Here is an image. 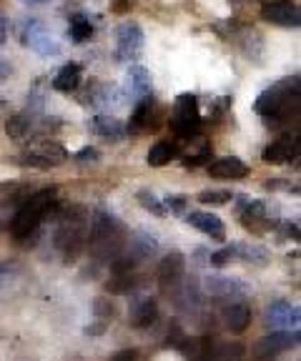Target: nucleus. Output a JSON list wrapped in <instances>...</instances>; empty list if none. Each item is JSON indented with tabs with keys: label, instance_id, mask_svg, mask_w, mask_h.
Returning a JSON list of instances; mask_svg holds the SVG:
<instances>
[{
	"label": "nucleus",
	"instance_id": "obj_1",
	"mask_svg": "<svg viewBox=\"0 0 301 361\" xmlns=\"http://www.w3.org/2000/svg\"><path fill=\"white\" fill-rule=\"evenodd\" d=\"M254 111L259 113L262 118H266V123L271 126V128L289 126L291 121H299V111H301L299 75L281 78L278 83H274L271 88L262 90L254 103Z\"/></svg>",
	"mask_w": 301,
	"mask_h": 361
},
{
	"label": "nucleus",
	"instance_id": "obj_2",
	"mask_svg": "<svg viewBox=\"0 0 301 361\" xmlns=\"http://www.w3.org/2000/svg\"><path fill=\"white\" fill-rule=\"evenodd\" d=\"M125 226L116 219L109 211H96L91 219V228H88V251L96 261L106 264L113 261L121 254V248L125 246Z\"/></svg>",
	"mask_w": 301,
	"mask_h": 361
},
{
	"label": "nucleus",
	"instance_id": "obj_3",
	"mask_svg": "<svg viewBox=\"0 0 301 361\" xmlns=\"http://www.w3.org/2000/svg\"><path fill=\"white\" fill-rule=\"evenodd\" d=\"M88 228H91V216L83 206H70L66 214L58 219L56 228V248L61 251L63 261L70 264L75 261L88 246Z\"/></svg>",
	"mask_w": 301,
	"mask_h": 361
},
{
	"label": "nucleus",
	"instance_id": "obj_4",
	"mask_svg": "<svg viewBox=\"0 0 301 361\" xmlns=\"http://www.w3.org/2000/svg\"><path fill=\"white\" fill-rule=\"evenodd\" d=\"M56 196V188H40V191H35L33 196H28L18 206L16 216L11 221V233L16 241H25V238H30L38 231L40 224L46 221V216L51 214L53 206L58 203Z\"/></svg>",
	"mask_w": 301,
	"mask_h": 361
},
{
	"label": "nucleus",
	"instance_id": "obj_5",
	"mask_svg": "<svg viewBox=\"0 0 301 361\" xmlns=\"http://www.w3.org/2000/svg\"><path fill=\"white\" fill-rule=\"evenodd\" d=\"M168 126L178 138H188V135L199 133V128H201L199 98L193 96V93H181V96L173 101V111H171Z\"/></svg>",
	"mask_w": 301,
	"mask_h": 361
},
{
	"label": "nucleus",
	"instance_id": "obj_6",
	"mask_svg": "<svg viewBox=\"0 0 301 361\" xmlns=\"http://www.w3.org/2000/svg\"><path fill=\"white\" fill-rule=\"evenodd\" d=\"M161 121H164V111L161 106L156 103L154 93L141 101H136V108H133V116H131V123H128V133H154L159 130Z\"/></svg>",
	"mask_w": 301,
	"mask_h": 361
},
{
	"label": "nucleus",
	"instance_id": "obj_7",
	"mask_svg": "<svg viewBox=\"0 0 301 361\" xmlns=\"http://www.w3.org/2000/svg\"><path fill=\"white\" fill-rule=\"evenodd\" d=\"M20 38L28 48H33L38 56H58L61 53V45L46 30V25L38 20V18H28L23 23V30H20Z\"/></svg>",
	"mask_w": 301,
	"mask_h": 361
},
{
	"label": "nucleus",
	"instance_id": "obj_8",
	"mask_svg": "<svg viewBox=\"0 0 301 361\" xmlns=\"http://www.w3.org/2000/svg\"><path fill=\"white\" fill-rule=\"evenodd\" d=\"M299 338H301L299 329H291V331H274L271 336H264L256 341L254 356L262 361L276 359L278 354H284V351L299 346Z\"/></svg>",
	"mask_w": 301,
	"mask_h": 361
},
{
	"label": "nucleus",
	"instance_id": "obj_9",
	"mask_svg": "<svg viewBox=\"0 0 301 361\" xmlns=\"http://www.w3.org/2000/svg\"><path fill=\"white\" fill-rule=\"evenodd\" d=\"M116 38H118V45H116V58H118L121 63H131V61H138V56H141L143 51V30L138 23H123L118 28V33H116Z\"/></svg>",
	"mask_w": 301,
	"mask_h": 361
},
{
	"label": "nucleus",
	"instance_id": "obj_10",
	"mask_svg": "<svg viewBox=\"0 0 301 361\" xmlns=\"http://www.w3.org/2000/svg\"><path fill=\"white\" fill-rule=\"evenodd\" d=\"M262 18L271 25H281V28H299L301 25V13L299 6L291 0H271L262 6Z\"/></svg>",
	"mask_w": 301,
	"mask_h": 361
},
{
	"label": "nucleus",
	"instance_id": "obj_11",
	"mask_svg": "<svg viewBox=\"0 0 301 361\" xmlns=\"http://www.w3.org/2000/svg\"><path fill=\"white\" fill-rule=\"evenodd\" d=\"M301 322V309L289 301H274L266 309V324L274 331H291V329H299Z\"/></svg>",
	"mask_w": 301,
	"mask_h": 361
},
{
	"label": "nucleus",
	"instance_id": "obj_12",
	"mask_svg": "<svg viewBox=\"0 0 301 361\" xmlns=\"http://www.w3.org/2000/svg\"><path fill=\"white\" fill-rule=\"evenodd\" d=\"M178 156H181L186 169H196V166L211 161V143L206 141L204 135L193 133L178 143Z\"/></svg>",
	"mask_w": 301,
	"mask_h": 361
},
{
	"label": "nucleus",
	"instance_id": "obj_13",
	"mask_svg": "<svg viewBox=\"0 0 301 361\" xmlns=\"http://www.w3.org/2000/svg\"><path fill=\"white\" fill-rule=\"evenodd\" d=\"M296 158H299V135L296 133L281 135L278 141H274L271 146H266V151H264V161L271 166L291 164Z\"/></svg>",
	"mask_w": 301,
	"mask_h": 361
},
{
	"label": "nucleus",
	"instance_id": "obj_14",
	"mask_svg": "<svg viewBox=\"0 0 301 361\" xmlns=\"http://www.w3.org/2000/svg\"><path fill=\"white\" fill-rule=\"evenodd\" d=\"M186 221L193 228H199L204 236L214 238V241H223V238H226V226H223V221L219 219L216 214H209V211H191V214L186 216Z\"/></svg>",
	"mask_w": 301,
	"mask_h": 361
},
{
	"label": "nucleus",
	"instance_id": "obj_15",
	"mask_svg": "<svg viewBox=\"0 0 301 361\" xmlns=\"http://www.w3.org/2000/svg\"><path fill=\"white\" fill-rule=\"evenodd\" d=\"M209 173H211V178L239 180L249 176V166H246L239 156H223V158H216V161L209 166Z\"/></svg>",
	"mask_w": 301,
	"mask_h": 361
},
{
	"label": "nucleus",
	"instance_id": "obj_16",
	"mask_svg": "<svg viewBox=\"0 0 301 361\" xmlns=\"http://www.w3.org/2000/svg\"><path fill=\"white\" fill-rule=\"evenodd\" d=\"M128 319H131V326H136V329L154 326L156 319H159V301H156L154 296L136 299L131 304V314H128Z\"/></svg>",
	"mask_w": 301,
	"mask_h": 361
},
{
	"label": "nucleus",
	"instance_id": "obj_17",
	"mask_svg": "<svg viewBox=\"0 0 301 361\" xmlns=\"http://www.w3.org/2000/svg\"><path fill=\"white\" fill-rule=\"evenodd\" d=\"M183 271H186V256H183L181 251H171V254H166L164 259H161L156 276H159V281L164 283V286H168V283L173 286V283H178V279L183 276Z\"/></svg>",
	"mask_w": 301,
	"mask_h": 361
},
{
	"label": "nucleus",
	"instance_id": "obj_18",
	"mask_svg": "<svg viewBox=\"0 0 301 361\" xmlns=\"http://www.w3.org/2000/svg\"><path fill=\"white\" fill-rule=\"evenodd\" d=\"M206 291L211 296H223V299H236V296H246L251 291L241 279H223V276H211L206 279Z\"/></svg>",
	"mask_w": 301,
	"mask_h": 361
},
{
	"label": "nucleus",
	"instance_id": "obj_19",
	"mask_svg": "<svg viewBox=\"0 0 301 361\" xmlns=\"http://www.w3.org/2000/svg\"><path fill=\"white\" fill-rule=\"evenodd\" d=\"M91 130L96 135H101V138H109V141H121L128 130H125L123 121L113 118V116H96V118H91Z\"/></svg>",
	"mask_w": 301,
	"mask_h": 361
},
{
	"label": "nucleus",
	"instance_id": "obj_20",
	"mask_svg": "<svg viewBox=\"0 0 301 361\" xmlns=\"http://www.w3.org/2000/svg\"><path fill=\"white\" fill-rule=\"evenodd\" d=\"M178 158V143L176 141H159L151 146V151H148L146 161L151 169H164V166H168L171 161H176Z\"/></svg>",
	"mask_w": 301,
	"mask_h": 361
},
{
	"label": "nucleus",
	"instance_id": "obj_21",
	"mask_svg": "<svg viewBox=\"0 0 301 361\" xmlns=\"http://www.w3.org/2000/svg\"><path fill=\"white\" fill-rule=\"evenodd\" d=\"M80 80H83V71H80V66L68 63V66H63L56 73V78H53V88H56L58 93H73V90H78Z\"/></svg>",
	"mask_w": 301,
	"mask_h": 361
},
{
	"label": "nucleus",
	"instance_id": "obj_22",
	"mask_svg": "<svg viewBox=\"0 0 301 361\" xmlns=\"http://www.w3.org/2000/svg\"><path fill=\"white\" fill-rule=\"evenodd\" d=\"M128 93H131L136 101L151 96V73H148L143 66H131L128 68Z\"/></svg>",
	"mask_w": 301,
	"mask_h": 361
},
{
	"label": "nucleus",
	"instance_id": "obj_23",
	"mask_svg": "<svg viewBox=\"0 0 301 361\" xmlns=\"http://www.w3.org/2000/svg\"><path fill=\"white\" fill-rule=\"evenodd\" d=\"M223 322L231 334H244L251 324V309L246 304H231L223 311Z\"/></svg>",
	"mask_w": 301,
	"mask_h": 361
},
{
	"label": "nucleus",
	"instance_id": "obj_24",
	"mask_svg": "<svg viewBox=\"0 0 301 361\" xmlns=\"http://www.w3.org/2000/svg\"><path fill=\"white\" fill-rule=\"evenodd\" d=\"M231 248H233V259L249 261V264H256V266L269 264V251L264 246H259V243L239 241V243H231Z\"/></svg>",
	"mask_w": 301,
	"mask_h": 361
},
{
	"label": "nucleus",
	"instance_id": "obj_25",
	"mask_svg": "<svg viewBox=\"0 0 301 361\" xmlns=\"http://www.w3.org/2000/svg\"><path fill=\"white\" fill-rule=\"evenodd\" d=\"M33 153L43 158V161H46L51 169H56V166H63L66 161H68V151H66V148H63L61 143H56V141L38 143V146L33 148Z\"/></svg>",
	"mask_w": 301,
	"mask_h": 361
},
{
	"label": "nucleus",
	"instance_id": "obj_26",
	"mask_svg": "<svg viewBox=\"0 0 301 361\" xmlns=\"http://www.w3.org/2000/svg\"><path fill=\"white\" fill-rule=\"evenodd\" d=\"M30 130H33V121H30L28 116H23V113L11 116V118L6 121V133H8V138H13V141H23V138H28Z\"/></svg>",
	"mask_w": 301,
	"mask_h": 361
},
{
	"label": "nucleus",
	"instance_id": "obj_27",
	"mask_svg": "<svg viewBox=\"0 0 301 361\" xmlns=\"http://www.w3.org/2000/svg\"><path fill=\"white\" fill-rule=\"evenodd\" d=\"M138 286V276L133 271H123V274H113L106 283V291L111 293H131Z\"/></svg>",
	"mask_w": 301,
	"mask_h": 361
},
{
	"label": "nucleus",
	"instance_id": "obj_28",
	"mask_svg": "<svg viewBox=\"0 0 301 361\" xmlns=\"http://www.w3.org/2000/svg\"><path fill=\"white\" fill-rule=\"evenodd\" d=\"M68 33H70V40H73V43H85V40H91V35H93L91 20H88L85 16H73L70 18Z\"/></svg>",
	"mask_w": 301,
	"mask_h": 361
},
{
	"label": "nucleus",
	"instance_id": "obj_29",
	"mask_svg": "<svg viewBox=\"0 0 301 361\" xmlns=\"http://www.w3.org/2000/svg\"><path fill=\"white\" fill-rule=\"evenodd\" d=\"M233 198L231 191H201L199 196H196V201L204 203V206H223V203H228Z\"/></svg>",
	"mask_w": 301,
	"mask_h": 361
},
{
	"label": "nucleus",
	"instance_id": "obj_30",
	"mask_svg": "<svg viewBox=\"0 0 301 361\" xmlns=\"http://www.w3.org/2000/svg\"><path fill=\"white\" fill-rule=\"evenodd\" d=\"M138 201H141L143 209L151 211V214H156V216L168 214V211H166V206H164V201H159L154 191H138Z\"/></svg>",
	"mask_w": 301,
	"mask_h": 361
},
{
	"label": "nucleus",
	"instance_id": "obj_31",
	"mask_svg": "<svg viewBox=\"0 0 301 361\" xmlns=\"http://www.w3.org/2000/svg\"><path fill=\"white\" fill-rule=\"evenodd\" d=\"M93 314H96L98 322H111L116 316V306L109 299H96L93 301Z\"/></svg>",
	"mask_w": 301,
	"mask_h": 361
},
{
	"label": "nucleus",
	"instance_id": "obj_32",
	"mask_svg": "<svg viewBox=\"0 0 301 361\" xmlns=\"http://www.w3.org/2000/svg\"><path fill=\"white\" fill-rule=\"evenodd\" d=\"M164 206H166V211H171V214H183L186 211V206H188V198L183 196V193H173V196H166L164 198Z\"/></svg>",
	"mask_w": 301,
	"mask_h": 361
},
{
	"label": "nucleus",
	"instance_id": "obj_33",
	"mask_svg": "<svg viewBox=\"0 0 301 361\" xmlns=\"http://www.w3.org/2000/svg\"><path fill=\"white\" fill-rule=\"evenodd\" d=\"M75 161L83 166H96L98 161H101V153H98V148H80L78 153H75Z\"/></svg>",
	"mask_w": 301,
	"mask_h": 361
},
{
	"label": "nucleus",
	"instance_id": "obj_34",
	"mask_svg": "<svg viewBox=\"0 0 301 361\" xmlns=\"http://www.w3.org/2000/svg\"><path fill=\"white\" fill-rule=\"evenodd\" d=\"M209 261L214 266H219V269H221V266H226V264H231V261H233V248L231 246L219 248V251H214V254H211Z\"/></svg>",
	"mask_w": 301,
	"mask_h": 361
},
{
	"label": "nucleus",
	"instance_id": "obj_35",
	"mask_svg": "<svg viewBox=\"0 0 301 361\" xmlns=\"http://www.w3.org/2000/svg\"><path fill=\"white\" fill-rule=\"evenodd\" d=\"M266 188H269V191H286V193L299 191V186H296V183H291V180H286V178H269Z\"/></svg>",
	"mask_w": 301,
	"mask_h": 361
},
{
	"label": "nucleus",
	"instance_id": "obj_36",
	"mask_svg": "<svg viewBox=\"0 0 301 361\" xmlns=\"http://www.w3.org/2000/svg\"><path fill=\"white\" fill-rule=\"evenodd\" d=\"M141 359H143V356H141V351H138V349H121V351H116L109 361H141Z\"/></svg>",
	"mask_w": 301,
	"mask_h": 361
},
{
	"label": "nucleus",
	"instance_id": "obj_37",
	"mask_svg": "<svg viewBox=\"0 0 301 361\" xmlns=\"http://www.w3.org/2000/svg\"><path fill=\"white\" fill-rule=\"evenodd\" d=\"M276 228H281V233H284L286 238H294V241L299 238V224H296V221L294 224H289V221H278Z\"/></svg>",
	"mask_w": 301,
	"mask_h": 361
},
{
	"label": "nucleus",
	"instance_id": "obj_38",
	"mask_svg": "<svg viewBox=\"0 0 301 361\" xmlns=\"http://www.w3.org/2000/svg\"><path fill=\"white\" fill-rule=\"evenodd\" d=\"M98 322V319H96ZM106 326H109V322H98V324H91V326H85V334L88 336H98V334L106 331Z\"/></svg>",
	"mask_w": 301,
	"mask_h": 361
},
{
	"label": "nucleus",
	"instance_id": "obj_39",
	"mask_svg": "<svg viewBox=\"0 0 301 361\" xmlns=\"http://www.w3.org/2000/svg\"><path fill=\"white\" fill-rule=\"evenodd\" d=\"M111 8H113V13H125L128 8H131V0H113Z\"/></svg>",
	"mask_w": 301,
	"mask_h": 361
},
{
	"label": "nucleus",
	"instance_id": "obj_40",
	"mask_svg": "<svg viewBox=\"0 0 301 361\" xmlns=\"http://www.w3.org/2000/svg\"><path fill=\"white\" fill-rule=\"evenodd\" d=\"M8 75H11V66H8V63L0 58V80H6Z\"/></svg>",
	"mask_w": 301,
	"mask_h": 361
},
{
	"label": "nucleus",
	"instance_id": "obj_41",
	"mask_svg": "<svg viewBox=\"0 0 301 361\" xmlns=\"http://www.w3.org/2000/svg\"><path fill=\"white\" fill-rule=\"evenodd\" d=\"M6 38H8V23L0 18V45L6 43Z\"/></svg>",
	"mask_w": 301,
	"mask_h": 361
},
{
	"label": "nucleus",
	"instance_id": "obj_42",
	"mask_svg": "<svg viewBox=\"0 0 301 361\" xmlns=\"http://www.w3.org/2000/svg\"><path fill=\"white\" fill-rule=\"evenodd\" d=\"M28 3H43V0H28Z\"/></svg>",
	"mask_w": 301,
	"mask_h": 361
}]
</instances>
